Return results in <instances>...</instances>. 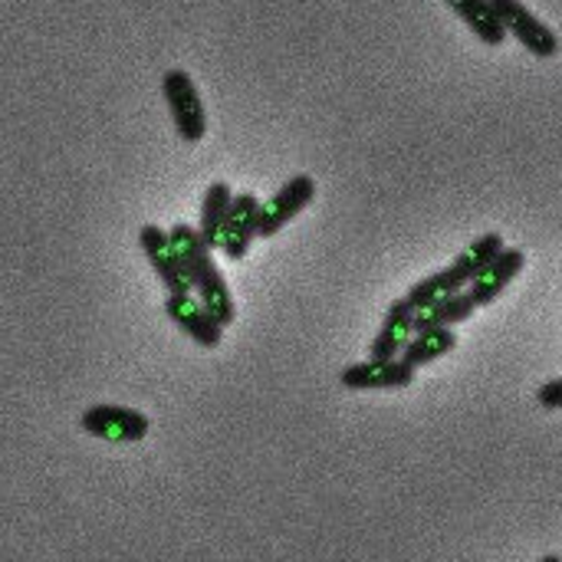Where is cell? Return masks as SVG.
<instances>
[{
  "label": "cell",
  "mask_w": 562,
  "mask_h": 562,
  "mask_svg": "<svg viewBox=\"0 0 562 562\" xmlns=\"http://www.w3.org/2000/svg\"><path fill=\"white\" fill-rule=\"evenodd\" d=\"M165 316L201 349L214 352L224 342V326L194 293H165Z\"/></svg>",
  "instance_id": "obj_6"
},
{
  "label": "cell",
  "mask_w": 562,
  "mask_h": 562,
  "mask_svg": "<svg viewBox=\"0 0 562 562\" xmlns=\"http://www.w3.org/2000/svg\"><path fill=\"white\" fill-rule=\"evenodd\" d=\"M231 204H234V188L227 181H211L201 201V217H198V231L211 250H221V234H224Z\"/></svg>",
  "instance_id": "obj_14"
},
{
  "label": "cell",
  "mask_w": 562,
  "mask_h": 562,
  "mask_svg": "<svg viewBox=\"0 0 562 562\" xmlns=\"http://www.w3.org/2000/svg\"><path fill=\"white\" fill-rule=\"evenodd\" d=\"M507 36H514L530 56L537 59H553L560 53V36L550 23H543L533 10H527L524 0H491Z\"/></svg>",
  "instance_id": "obj_4"
},
{
  "label": "cell",
  "mask_w": 562,
  "mask_h": 562,
  "mask_svg": "<svg viewBox=\"0 0 562 562\" xmlns=\"http://www.w3.org/2000/svg\"><path fill=\"white\" fill-rule=\"evenodd\" d=\"M415 316L418 310L408 303V296H398L389 310H385V319L369 346V356L372 359H398L405 352V346L412 342V336L418 333L415 326Z\"/></svg>",
  "instance_id": "obj_11"
},
{
  "label": "cell",
  "mask_w": 562,
  "mask_h": 562,
  "mask_svg": "<svg viewBox=\"0 0 562 562\" xmlns=\"http://www.w3.org/2000/svg\"><path fill=\"white\" fill-rule=\"evenodd\" d=\"M524 267H527V250L507 247L484 273H477V277L468 283V293H471V300L477 303V310L494 306V303L507 293V286L524 273Z\"/></svg>",
  "instance_id": "obj_10"
},
{
  "label": "cell",
  "mask_w": 562,
  "mask_h": 562,
  "mask_svg": "<svg viewBox=\"0 0 562 562\" xmlns=\"http://www.w3.org/2000/svg\"><path fill=\"white\" fill-rule=\"evenodd\" d=\"M504 250H507L504 234H501V231H487V234H481L477 240H471V244L451 260V270H454V277L461 280V286H468V283H471L477 273H484Z\"/></svg>",
  "instance_id": "obj_13"
},
{
  "label": "cell",
  "mask_w": 562,
  "mask_h": 562,
  "mask_svg": "<svg viewBox=\"0 0 562 562\" xmlns=\"http://www.w3.org/2000/svg\"><path fill=\"white\" fill-rule=\"evenodd\" d=\"M458 349V333L454 326H428V329H418L412 336V342L405 346L402 359L412 362L415 369H425L438 359H445L448 352Z\"/></svg>",
  "instance_id": "obj_15"
},
{
  "label": "cell",
  "mask_w": 562,
  "mask_h": 562,
  "mask_svg": "<svg viewBox=\"0 0 562 562\" xmlns=\"http://www.w3.org/2000/svg\"><path fill=\"white\" fill-rule=\"evenodd\" d=\"M448 10H454V16L484 43V46H504L507 40V30L494 10L491 0H445Z\"/></svg>",
  "instance_id": "obj_12"
},
{
  "label": "cell",
  "mask_w": 562,
  "mask_h": 562,
  "mask_svg": "<svg viewBox=\"0 0 562 562\" xmlns=\"http://www.w3.org/2000/svg\"><path fill=\"white\" fill-rule=\"evenodd\" d=\"M79 431L109 445H138L151 431V422L132 405H89L79 415Z\"/></svg>",
  "instance_id": "obj_2"
},
{
  "label": "cell",
  "mask_w": 562,
  "mask_h": 562,
  "mask_svg": "<svg viewBox=\"0 0 562 562\" xmlns=\"http://www.w3.org/2000/svg\"><path fill=\"white\" fill-rule=\"evenodd\" d=\"M458 290H468V286H461V280L454 277L451 267H445V270H435V273L422 277L418 283H412L405 296H408V303L422 313V310L435 306L438 300H445V296H451V293H458Z\"/></svg>",
  "instance_id": "obj_17"
},
{
  "label": "cell",
  "mask_w": 562,
  "mask_h": 562,
  "mask_svg": "<svg viewBox=\"0 0 562 562\" xmlns=\"http://www.w3.org/2000/svg\"><path fill=\"white\" fill-rule=\"evenodd\" d=\"M138 247L148 260V267L155 270L158 283L165 286V293H194L181 260H178V250L171 244V234L168 227H158V224H142L138 231Z\"/></svg>",
  "instance_id": "obj_7"
},
{
  "label": "cell",
  "mask_w": 562,
  "mask_h": 562,
  "mask_svg": "<svg viewBox=\"0 0 562 562\" xmlns=\"http://www.w3.org/2000/svg\"><path fill=\"white\" fill-rule=\"evenodd\" d=\"M418 379V369L412 362L398 359H366V362H352L339 372L342 389L349 392H395V389H408Z\"/></svg>",
  "instance_id": "obj_5"
},
{
  "label": "cell",
  "mask_w": 562,
  "mask_h": 562,
  "mask_svg": "<svg viewBox=\"0 0 562 562\" xmlns=\"http://www.w3.org/2000/svg\"><path fill=\"white\" fill-rule=\"evenodd\" d=\"M257 217H260V198L254 191H240L234 194L231 214L224 221V234H221V254L231 263H240L250 254V244L260 237L257 234Z\"/></svg>",
  "instance_id": "obj_8"
},
{
  "label": "cell",
  "mask_w": 562,
  "mask_h": 562,
  "mask_svg": "<svg viewBox=\"0 0 562 562\" xmlns=\"http://www.w3.org/2000/svg\"><path fill=\"white\" fill-rule=\"evenodd\" d=\"M474 313H477V303L471 300V293L468 290H458V293L438 300L435 306L422 310L415 316V326L418 329H428V326H461V323L474 319Z\"/></svg>",
  "instance_id": "obj_16"
},
{
  "label": "cell",
  "mask_w": 562,
  "mask_h": 562,
  "mask_svg": "<svg viewBox=\"0 0 562 562\" xmlns=\"http://www.w3.org/2000/svg\"><path fill=\"white\" fill-rule=\"evenodd\" d=\"M537 405L543 412H562V375L560 379H550L537 389Z\"/></svg>",
  "instance_id": "obj_18"
},
{
  "label": "cell",
  "mask_w": 562,
  "mask_h": 562,
  "mask_svg": "<svg viewBox=\"0 0 562 562\" xmlns=\"http://www.w3.org/2000/svg\"><path fill=\"white\" fill-rule=\"evenodd\" d=\"M316 201V178L313 175H293L286 178L267 201H260V217H257V234L263 240L277 237L293 217H300L310 204Z\"/></svg>",
  "instance_id": "obj_3"
},
{
  "label": "cell",
  "mask_w": 562,
  "mask_h": 562,
  "mask_svg": "<svg viewBox=\"0 0 562 562\" xmlns=\"http://www.w3.org/2000/svg\"><path fill=\"white\" fill-rule=\"evenodd\" d=\"M161 95H165V105L171 112V122H175L178 138L184 145L204 142V135H207V109H204V99H201L198 82L191 79V72L181 69V66L165 69V76H161Z\"/></svg>",
  "instance_id": "obj_1"
},
{
  "label": "cell",
  "mask_w": 562,
  "mask_h": 562,
  "mask_svg": "<svg viewBox=\"0 0 562 562\" xmlns=\"http://www.w3.org/2000/svg\"><path fill=\"white\" fill-rule=\"evenodd\" d=\"M191 286H194V296L211 310V316L227 329L234 319H237V306H234V296H231V286L214 260V250H204V257L198 260V267L191 270Z\"/></svg>",
  "instance_id": "obj_9"
}]
</instances>
